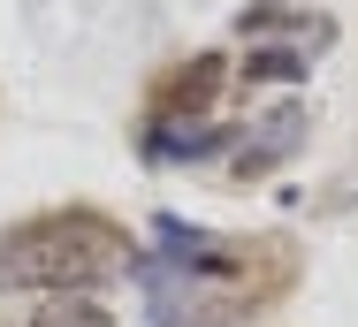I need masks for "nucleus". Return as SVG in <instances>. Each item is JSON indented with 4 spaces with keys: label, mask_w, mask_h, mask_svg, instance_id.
<instances>
[{
    "label": "nucleus",
    "mask_w": 358,
    "mask_h": 327,
    "mask_svg": "<svg viewBox=\"0 0 358 327\" xmlns=\"http://www.w3.org/2000/svg\"><path fill=\"white\" fill-rule=\"evenodd\" d=\"M130 259L138 244L92 205H54L0 228V289H99Z\"/></svg>",
    "instance_id": "f257e3e1"
},
{
    "label": "nucleus",
    "mask_w": 358,
    "mask_h": 327,
    "mask_svg": "<svg viewBox=\"0 0 358 327\" xmlns=\"http://www.w3.org/2000/svg\"><path fill=\"white\" fill-rule=\"evenodd\" d=\"M221 84H229V61H221V54L183 61V76H168V84L152 92V115H145V152H152V145H168V137L206 130V115H214Z\"/></svg>",
    "instance_id": "f03ea898"
},
{
    "label": "nucleus",
    "mask_w": 358,
    "mask_h": 327,
    "mask_svg": "<svg viewBox=\"0 0 358 327\" xmlns=\"http://www.w3.org/2000/svg\"><path fill=\"white\" fill-rule=\"evenodd\" d=\"M297 145H305V107H267V115L252 122V137L229 152V168H236V175H259V168H275Z\"/></svg>",
    "instance_id": "7ed1b4c3"
},
{
    "label": "nucleus",
    "mask_w": 358,
    "mask_h": 327,
    "mask_svg": "<svg viewBox=\"0 0 358 327\" xmlns=\"http://www.w3.org/2000/svg\"><path fill=\"white\" fill-rule=\"evenodd\" d=\"M31 327H115V320H107V305H92V297H54V305H38Z\"/></svg>",
    "instance_id": "20e7f679"
}]
</instances>
